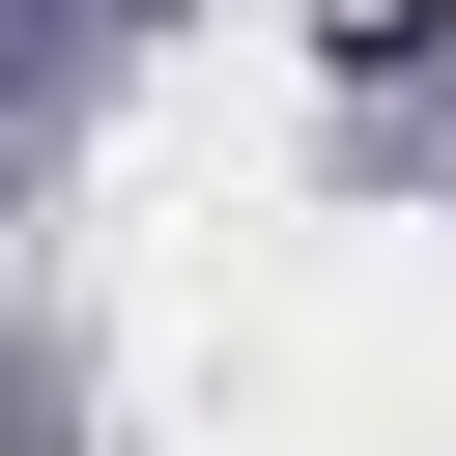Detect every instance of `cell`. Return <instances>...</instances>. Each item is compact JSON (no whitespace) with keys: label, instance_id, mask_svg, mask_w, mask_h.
<instances>
[]
</instances>
